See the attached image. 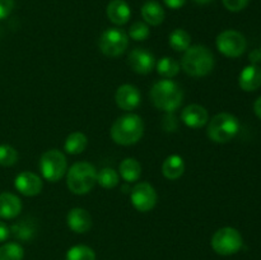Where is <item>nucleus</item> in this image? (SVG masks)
<instances>
[{"mask_svg":"<svg viewBox=\"0 0 261 260\" xmlns=\"http://www.w3.org/2000/svg\"><path fill=\"white\" fill-rule=\"evenodd\" d=\"M66 260H96V254L89 246L76 245L68 250Z\"/></svg>","mask_w":261,"mask_h":260,"instance_id":"obj_28","label":"nucleus"},{"mask_svg":"<svg viewBox=\"0 0 261 260\" xmlns=\"http://www.w3.org/2000/svg\"><path fill=\"white\" fill-rule=\"evenodd\" d=\"M87 145H88V138L86 137V134L81 132H74L66 138L64 149L69 154H81L86 150Z\"/></svg>","mask_w":261,"mask_h":260,"instance_id":"obj_23","label":"nucleus"},{"mask_svg":"<svg viewBox=\"0 0 261 260\" xmlns=\"http://www.w3.org/2000/svg\"><path fill=\"white\" fill-rule=\"evenodd\" d=\"M250 61L252 64H256V65L261 63V47L257 48V50H254L250 54Z\"/></svg>","mask_w":261,"mask_h":260,"instance_id":"obj_35","label":"nucleus"},{"mask_svg":"<svg viewBox=\"0 0 261 260\" xmlns=\"http://www.w3.org/2000/svg\"><path fill=\"white\" fill-rule=\"evenodd\" d=\"M244 239L241 233L233 227H223L214 232L212 237V247L214 251L223 256L233 255L241 250Z\"/></svg>","mask_w":261,"mask_h":260,"instance_id":"obj_7","label":"nucleus"},{"mask_svg":"<svg viewBox=\"0 0 261 260\" xmlns=\"http://www.w3.org/2000/svg\"><path fill=\"white\" fill-rule=\"evenodd\" d=\"M10 232L15 239L20 240V241H31L36 235L35 221H32L31 218L20 219L19 222L13 224Z\"/></svg>","mask_w":261,"mask_h":260,"instance_id":"obj_22","label":"nucleus"},{"mask_svg":"<svg viewBox=\"0 0 261 260\" xmlns=\"http://www.w3.org/2000/svg\"><path fill=\"white\" fill-rule=\"evenodd\" d=\"M155 68H157V73L161 76H163L166 79H171L178 74V71H180V64L175 59L165 56V58L158 60V63L155 64Z\"/></svg>","mask_w":261,"mask_h":260,"instance_id":"obj_25","label":"nucleus"},{"mask_svg":"<svg viewBox=\"0 0 261 260\" xmlns=\"http://www.w3.org/2000/svg\"><path fill=\"white\" fill-rule=\"evenodd\" d=\"M107 18L116 25H124L132 17V9L125 0H111L106 8Z\"/></svg>","mask_w":261,"mask_h":260,"instance_id":"obj_16","label":"nucleus"},{"mask_svg":"<svg viewBox=\"0 0 261 260\" xmlns=\"http://www.w3.org/2000/svg\"><path fill=\"white\" fill-rule=\"evenodd\" d=\"M22 211V201L12 193L0 194V218L13 219Z\"/></svg>","mask_w":261,"mask_h":260,"instance_id":"obj_18","label":"nucleus"},{"mask_svg":"<svg viewBox=\"0 0 261 260\" xmlns=\"http://www.w3.org/2000/svg\"><path fill=\"white\" fill-rule=\"evenodd\" d=\"M18 161V152L15 148L8 144H0V165L4 167L13 166Z\"/></svg>","mask_w":261,"mask_h":260,"instance_id":"obj_29","label":"nucleus"},{"mask_svg":"<svg viewBox=\"0 0 261 260\" xmlns=\"http://www.w3.org/2000/svg\"><path fill=\"white\" fill-rule=\"evenodd\" d=\"M130 200L137 211L145 213L152 211L157 204V191L149 183H138L130 191Z\"/></svg>","mask_w":261,"mask_h":260,"instance_id":"obj_10","label":"nucleus"},{"mask_svg":"<svg viewBox=\"0 0 261 260\" xmlns=\"http://www.w3.org/2000/svg\"><path fill=\"white\" fill-rule=\"evenodd\" d=\"M111 138L116 144L133 145L142 139L144 134V122L139 115L126 114L115 120L112 124Z\"/></svg>","mask_w":261,"mask_h":260,"instance_id":"obj_2","label":"nucleus"},{"mask_svg":"<svg viewBox=\"0 0 261 260\" xmlns=\"http://www.w3.org/2000/svg\"><path fill=\"white\" fill-rule=\"evenodd\" d=\"M24 250L17 242H8L0 246V260H22Z\"/></svg>","mask_w":261,"mask_h":260,"instance_id":"obj_27","label":"nucleus"},{"mask_svg":"<svg viewBox=\"0 0 261 260\" xmlns=\"http://www.w3.org/2000/svg\"><path fill=\"white\" fill-rule=\"evenodd\" d=\"M129 36L121 28H109L99 37V50L109 58H117L126 51Z\"/></svg>","mask_w":261,"mask_h":260,"instance_id":"obj_8","label":"nucleus"},{"mask_svg":"<svg viewBox=\"0 0 261 260\" xmlns=\"http://www.w3.org/2000/svg\"><path fill=\"white\" fill-rule=\"evenodd\" d=\"M115 101L117 106L124 111H133L142 102V94L139 89L133 84H122L117 88Z\"/></svg>","mask_w":261,"mask_h":260,"instance_id":"obj_12","label":"nucleus"},{"mask_svg":"<svg viewBox=\"0 0 261 260\" xmlns=\"http://www.w3.org/2000/svg\"><path fill=\"white\" fill-rule=\"evenodd\" d=\"M193 2L196 3V4H199V5H206V4H209V3L213 2V0H193Z\"/></svg>","mask_w":261,"mask_h":260,"instance_id":"obj_37","label":"nucleus"},{"mask_svg":"<svg viewBox=\"0 0 261 260\" xmlns=\"http://www.w3.org/2000/svg\"><path fill=\"white\" fill-rule=\"evenodd\" d=\"M10 235V228L4 223V222L0 221V242L5 241V240L9 237Z\"/></svg>","mask_w":261,"mask_h":260,"instance_id":"obj_34","label":"nucleus"},{"mask_svg":"<svg viewBox=\"0 0 261 260\" xmlns=\"http://www.w3.org/2000/svg\"><path fill=\"white\" fill-rule=\"evenodd\" d=\"M14 186L20 194L25 196H35L41 193L43 188L42 180L38 175L31 171H23L15 177Z\"/></svg>","mask_w":261,"mask_h":260,"instance_id":"obj_13","label":"nucleus"},{"mask_svg":"<svg viewBox=\"0 0 261 260\" xmlns=\"http://www.w3.org/2000/svg\"><path fill=\"white\" fill-rule=\"evenodd\" d=\"M66 223L75 233H86L92 227V217L86 209L73 208L66 216Z\"/></svg>","mask_w":261,"mask_h":260,"instance_id":"obj_15","label":"nucleus"},{"mask_svg":"<svg viewBox=\"0 0 261 260\" xmlns=\"http://www.w3.org/2000/svg\"><path fill=\"white\" fill-rule=\"evenodd\" d=\"M142 17L148 25H160L165 20L166 13L157 2H148L142 7Z\"/></svg>","mask_w":261,"mask_h":260,"instance_id":"obj_20","label":"nucleus"},{"mask_svg":"<svg viewBox=\"0 0 261 260\" xmlns=\"http://www.w3.org/2000/svg\"><path fill=\"white\" fill-rule=\"evenodd\" d=\"M150 99L158 110L172 114L184 101V92L176 82L162 79L154 83L150 89Z\"/></svg>","mask_w":261,"mask_h":260,"instance_id":"obj_3","label":"nucleus"},{"mask_svg":"<svg viewBox=\"0 0 261 260\" xmlns=\"http://www.w3.org/2000/svg\"><path fill=\"white\" fill-rule=\"evenodd\" d=\"M40 171L43 178L50 183L61 180L68 171L65 154L58 149L46 150L40 158Z\"/></svg>","mask_w":261,"mask_h":260,"instance_id":"obj_6","label":"nucleus"},{"mask_svg":"<svg viewBox=\"0 0 261 260\" xmlns=\"http://www.w3.org/2000/svg\"><path fill=\"white\" fill-rule=\"evenodd\" d=\"M163 3L170 9H180V8H182L185 5L186 0H163Z\"/></svg>","mask_w":261,"mask_h":260,"instance_id":"obj_33","label":"nucleus"},{"mask_svg":"<svg viewBox=\"0 0 261 260\" xmlns=\"http://www.w3.org/2000/svg\"><path fill=\"white\" fill-rule=\"evenodd\" d=\"M240 121L234 115L221 112L216 115L208 124V137L214 143H228L239 134Z\"/></svg>","mask_w":261,"mask_h":260,"instance_id":"obj_5","label":"nucleus"},{"mask_svg":"<svg viewBox=\"0 0 261 260\" xmlns=\"http://www.w3.org/2000/svg\"><path fill=\"white\" fill-rule=\"evenodd\" d=\"M254 111H255V115H256V116L261 120V96L256 99V101H255Z\"/></svg>","mask_w":261,"mask_h":260,"instance_id":"obj_36","label":"nucleus"},{"mask_svg":"<svg viewBox=\"0 0 261 260\" xmlns=\"http://www.w3.org/2000/svg\"><path fill=\"white\" fill-rule=\"evenodd\" d=\"M222 2L227 10L236 13L244 10L249 5L250 0H222Z\"/></svg>","mask_w":261,"mask_h":260,"instance_id":"obj_31","label":"nucleus"},{"mask_svg":"<svg viewBox=\"0 0 261 260\" xmlns=\"http://www.w3.org/2000/svg\"><path fill=\"white\" fill-rule=\"evenodd\" d=\"M130 68L138 74H149L155 66V58L150 51L143 47H135L127 58Z\"/></svg>","mask_w":261,"mask_h":260,"instance_id":"obj_11","label":"nucleus"},{"mask_svg":"<svg viewBox=\"0 0 261 260\" xmlns=\"http://www.w3.org/2000/svg\"><path fill=\"white\" fill-rule=\"evenodd\" d=\"M216 43L219 53L227 58H239L246 51L247 47L245 36L234 30H227L219 33Z\"/></svg>","mask_w":261,"mask_h":260,"instance_id":"obj_9","label":"nucleus"},{"mask_svg":"<svg viewBox=\"0 0 261 260\" xmlns=\"http://www.w3.org/2000/svg\"><path fill=\"white\" fill-rule=\"evenodd\" d=\"M168 43L175 51H186L191 46V36L182 28H176L170 33Z\"/></svg>","mask_w":261,"mask_h":260,"instance_id":"obj_24","label":"nucleus"},{"mask_svg":"<svg viewBox=\"0 0 261 260\" xmlns=\"http://www.w3.org/2000/svg\"><path fill=\"white\" fill-rule=\"evenodd\" d=\"M185 162L178 154L168 155L162 163V173L168 180H177L184 175Z\"/></svg>","mask_w":261,"mask_h":260,"instance_id":"obj_19","label":"nucleus"},{"mask_svg":"<svg viewBox=\"0 0 261 260\" xmlns=\"http://www.w3.org/2000/svg\"><path fill=\"white\" fill-rule=\"evenodd\" d=\"M97 184V170L89 162H76L69 168L66 185L75 195L89 193Z\"/></svg>","mask_w":261,"mask_h":260,"instance_id":"obj_4","label":"nucleus"},{"mask_svg":"<svg viewBox=\"0 0 261 260\" xmlns=\"http://www.w3.org/2000/svg\"><path fill=\"white\" fill-rule=\"evenodd\" d=\"M239 84L242 91L254 92L261 87V66L251 64L240 73Z\"/></svg>","mask_w":261,"mask_h":260,"instance_id":"obj_17","label":"nucleus"},{"mask_svg":"<svg viewBox=\"0 0 261 260\" xmlns=\"http://www.w3.org/2000/svg\"><path fill=\"white\" fill-rule=\"evenodd\" d=\"M14 0H0V19H4L12 13Z\"/></svg>","mask_w":261,"mask_h":260,"instance_id":"obj_32","label":"nucleus"},{"mask_svg":"<svg viewBox=\"0 0 261 260\" xmlns=\"http://www.w3.org/2000/svg\"><path fill=\"white\" fill-rule=\"evenodd\" d=\"M97 183L105 189H114L119 184V173L111 167L102 168L97 172Z\"/></svg>","mask_w":261,"mask_h":260,"instance_id":"obj_26","label":"nucleus"},{"mask_svg":"<svg viewBox=\"0 0 261 260\" xmlns=\"http://www.w3.org/2000/svg\"><path fill=\"white\" fill-rule=\"evenodd\" d=\"M181 66L188 75L195 78L205 76L213 70L214 55L204 45L190 46L181 59Z\"/></svg>","mask_w":261,"mask_h":260,"instance_id":"obj_1","label":"nucleus"},{"mask_svg":"<svg viewBox=\"0 0 261 260\" xmlns=\"http://www.w3.org/2000/svg\"><path fill=\"white\" fill-rule=\"evenodd\" d=\"M149 25L145 22H135L130 25L129 36L134 41H145L149 37Z\"/></svg>","mask_w":261,"mask_h":260,"instance_id":"obj_30","label":"nucleus"},{"mask_svg":"<svg viewBox=\"0 0 261 260\" xmlns=\"http://www.w3.org/2000/svg\"><path fill=\"white\" fill-rule=\"evenodd\" d=\"M119 171L121 177L126 183H135L139 180L140 175H142V166H140L139 161H137L135 158H125L120 163Z\"/></svg>","mask_w":261,"mask_h":260,"instance_id":"obj_21","label":"nucleus"},{"mask_svg":"<svg viewBox=\"0 0 261 260\" xmlns=\"http://www.w3.org/2000/svg\"><path fill=\"white\" fill-rule=\"evenodd\" d=\"M181 120L191 129H200L208 122L209 114L205 107L200 105H189L181 112Z\"/></svg>","mask_w":261,"mask_h":260,"instance_id":"obj_14","label":"nucleus"}]
</instances>
